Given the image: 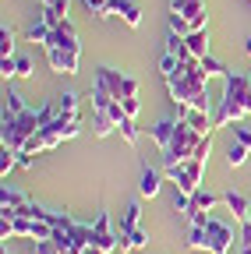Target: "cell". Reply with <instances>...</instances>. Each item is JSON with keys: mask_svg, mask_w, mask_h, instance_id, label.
<instances>
[{"mask_svg": "<svg viewBox=\"0 0 251 254\" xmlns=\"http://www.w3.org/2000/svg\"><path fill=\"white\" fill-rule=\"evenodd\" d=\"M248 92H251V81L248 74H227L223 78V99H219L212 120L216 127H230L244 117V103H248Z\"/></svg>", "mask_w": 251, "mask_h": 254, "instance_id": "cell-1", "label": "cell"}, {"mask_svg": "<svg viewBox=\"0 0 251 254\" xmlns=\"http://www.w3.org/2000/svg\"><path fill=\"white\" fill-rule=\"evenodd\" d=\"M39 134V110H28V113H4L0 117V141L4 148H14V152H25L28 138Z\"/></svg>", "mask_w": 251, "mask_h": 254, "instance_id": "cell-2", "label": "cell"}, {"mask_svg": "<svg viewBox=\"0 0 251 254\" xmlns=\"http://www.w3.org/2000/svg\"><path fill=\"white\" fill-rule=\"evenodd\" d=\"M198 145H202V134L180 117L177 127H173V141H170V148L163 152V170L184 163V159H195V148H198Z\"/></svg>", "mask_w": 251, "mask_h": 254, "instance_id": "cell-3", "label": "cell"}, {"mask_svg": "<svg viewBox=\"0 0 251 254\" xmlns=\"http://www.w3.org/2000/svg\"><path fill=\"white\" fill-rule=\"evenodd\" d=\"M163 177L173 180V187L184 190V194H195V190L202 187V180H205V163L202 159H184V163L163 170Z\"/></svg>", "mask_w": 251, "mask_h": 254, "instance_id": "cell-4", "label": "cell"}, {"mask_svg": "<svg viewBox=\"0 0 251 254\" xmlns=\"http://www.w3.org/2000/svg\"><path fill=\"white\" fill-rule=\"evenodd\" d=\"M96 81L110 88V95H113L117 103L135 99V95H138V78L124 74V71H113V67H99V71H96Z\"/></svg>", "mask_w": 251, "mask_h": 254, "instance_id": "cell-5", "label": "cell"}, {"mask_svg": "<svg viewBox=\"0 0 251 254\" xmlns=\"http://www.w3.org/2000/svg\"><path fill=\"white\" fill-rule=\"evenodd\" d=\"M205 233H209V254H230L234 251V226H230L227 219L209 215Z\"/></svg>", "mask_w": 251, "mask_h": 254, "instance_id": "cell-6", "label": "cell"}, {"mask_svg": "<svg viewBox=\"0 0 251 254\" xmlns=\"http://www.w3.org/2000/svg\"><path fill=\"white\" fill-rule=\"evenodd\" d=\"M170 11L180 14L187 25H191V32H202L209 25V14H205V4L202 0H170Z\"/></svg>", "mask_w": 251, "mask_h": 254, "instance_id": "cell-7", "label": "cell"}, {"mask_svg": "<svg viewBox=\"0 0 251 254\" xmlns=\"http://www.w3.org/2000/svg\"><path fill=\"white\" fill-rule=\"evenodd\" d=\"M92 244H96L99 251H106V254H113V251L120 247V233H113L110 215H106V212H99V215H96V222H92Z\"/></svg>", "mask_w": 251, "mask_h": 254, "instance_id": "cell-8", "label": "cell"}, {"mask_svg": "<svg viewBox=\"0 0 251 254\" xmlns=\"http://www.w3.org/2000/svg\"><path fill=\"white\" fill-rule=\"evenodd\" d=\"M46 46H60V50H68V53H82V43H78V28L71 25V21H60L57 28H53V36H50V43ZM43 46V50H46Z\"/></svg>", "mask_w": 251, "mask_h": 254, "instance_id": "cell-9", "label": "cell"}, {"mask_svg": "<svg viewBox=\"0 0 251 254\" xmlns=\"http://www.w3.org/2000/svg\"><path fill=\"white\" fill-rule=\"evenodd\" d=\"M46 60H50V67L57 74H78L82 53H68V50H60V46H46Z\"/></svg>", "mask_w": 251, "mask_h": 254, "instance_id": "cell-10", "label": "cell"}, {"mask_svg": "<svg viewBox=\"0 0 251 254\" xmlns=\"http://www.w3.org/2000/svg\"><path fill=\"white\" fill-rule=\"evenodd\" d=\"M120 18L128 28H138L142 25V7H138V0H110V18Z\"/></svg>", "mask_w": 251, "mask_h": 254, "instance_id": "cell-11", "label": "cell"}, {"mask_svg": "<svg viewBox=\"0 0 251 254\" xmlns=\"http://www.w3.org/2000/svg\"><path fill=\"white\" fill-rule=\"evenodd\" d=\"M160 187H163V173L156 170V166H149V163H142V177H138V194H142V198H156V194H160Z\"/></svg>", "mask_w": 251, "mask_h": 254, "instance_id": "cell-12", "label": "cell"}, {"mask_svg": "<svg viewBox=\"0 0 251 254\" xmlns=\"http://www.w3.org/2000/svg\"><path fill=\"white\" fill-rule=\"evenodd\" d=\"M57 117H64L71 124H82V106H78V95L75 92H64V95H57Z\"/></svg>", "mask_w": 251, "mask_h": 254, "instance_id": "cell-13", "label": "cell"}, {"mask_svg": "<svg viewBox=\"0 0 251 254\" xmlns=\"http://www.w3.org/2000/svg\"><path fill=\"white\" fill-rule=\"evenodd\" d=\"M180 117H184L187 124H191V127H195V131H198L202 138H209V134L216 131V120H212V113H205V110H184Z\"/></svg>", "mask_w": 251, "mask_h": 254, "instance_id": "cell-14", "label": "cell"}, {"mask_svg": "<svg viewBox=\"0 0 251 254\" xmlns=\"http://www.w3.org/2000/svg\"><path fill=\"white\" fill-rule=\"evenodd\" d=\"M173 127H177V120H160L156 127H149V138L160 145V152L170 148V141H173Z\"/></svg>", "mask_w": 251, "mask_h": 254, "instance_id": "cell-15", "label": "cell"}, {"mask_svg": "<svg viewBox=\"0 0 251 254\" xmlns=\"http://www.w3.org/2000/svg\"><path fill=\"white\" fill-rule=\"evenodd\" d=\"M88 99H92V113H110V106L117 103L113 95H110V88H106V85H99V81L92 85V92H88Z\"/></svg>", "mask_w": 251, "mask_h": 254, "instance_id": "cell-16", "label": "cell"}, {"mask_svg": "<svg viewBox=\"0 0 251 254\" xmlns=\"http://www.w3.org/2000/svg\"><path fill=\"white\" fill-rule=\"evenodd\" d=\"M184 43H187V53H191V57H198V60L209 57V32H205V28H202V32H191V36H184Z\"/></svg>", "mask_w": 251, "mask_h": 254, "instance_id": "cell-17", "label": "cell"}, {"mask_svg": "<svg viewBox=\"0 0 251 254\" xmlns=\"http://www.w3.org/2000/svg\"><path fill=\"white\" fill-rule=\"evenodd\" d=\"M223 201H227V208L234 212V219H248V208H251V201L241 194V190H227V194H223Z\"/></svg>", "mask_w": 251, "mask_h": 254, "instance_id": "cell-18", "label": "cell"}, {"mask_svg": "<svg viewBox=\"0 0 251 254\" xmlns=\"http://www.w3.org/2000/svg\"><path fill=\"white\" fill-rule=\"evenodd\" d=\"M149 247V233L145 230H131V233H120V251H145Z\"/></svg>", "mask_w": 251, "mask_h": 254, "instance_id": "cell-19", "label": "cell"}, {"mask_svg": "<svg viewBox=\"0 0 251 254\" xmlns=\"http://www.w3.org/2000/svg\"><path fill=\"white\" fill-rule=\"evenodd\" d=\"M25 36H28V43H39V46H46V43H50V36H53V25H46L43 18H36L32 25H28V32H25Z\"/></svg>", "mask_w": 251, "mask_h": 254, "instance_id": "cell-20", "label": "cell"}, {"mask_svg": "<svg viewBox=\"0 0 251 254\" xmlns=\"http://www.w3.org/2000/svg\"><path fill=\"white\" fill-rule=\"evenodd\" d=\"M216 205H219V198L212 194V190H205V187H198L195 194H191V208L195 212H212Z\"/></svg>", "mask_w": 251, "mask_h": 254, "instance_id": "cell-21", "label": "cell"}, {"mask_svg": "<svg viewBox=\"0 0 251 254\" xmlns=\"http://www.w3.org/2000/svg\"><path fill=\"white\" fill-rule=\"evenodd\" d=\"M11 230H14V237L36 240V219H28V215H18V219H11Z\"/></svg>", "mask_w": 251, "mask_h": 254, "instance_id": "cell-22", "label": "cell"}, {"mask_svg": "<svg viewBox=\"0 0 251 254\" xmlns=\"http://www.w3.org/2000/svg\"><path fill=\"white\" fill-rule=\"evenodd\" d=\"M138 219H142V205H138V201H131L128 208H124V219H120V233H131V230H138Z\"/></svg>", "mask_w": 251, "mask_h": 254, "instance_id": "cell-23", "label": "cell"}, {"mask_svg": "<svg viewBox=\"0 0 251 254\" xmlns=\"http://www.w3.org/2000/svg\"><path fill=\"white\" fill-rule=\"evenodd\" d=\"M184 244L191 247V251H209V233H205V226H191Z\"/></svg>", "mask_w": 251, "mask_h": 254, "instance_id": "cell-24", "label": "cell"}, {"mask_svg": "<svg viewBox=\"0 0 251 254\" xmlns=\"http://www.w3.org/2000/svg\"><path fill=\"white\" fill-rule=\"evenodd\" d=\"M202 71H205V78H227V74H230L227 64L216 60V57H205V60H202Z\"/></svg>", "mask_w": 251, "mask_h": 254, "instance_id": "cell-25", "label": "cell"}, {"mask_svg": "<svg viewBox=\"0 0 251 254\" xmlns=\"http://www.w3.org/2000/svg\"><path fill=\"white\" fill-rule=\"evenodd\" d=\"M113 127H117V124H113L106 113H92V134H96V138H106Z\"/></svg>", "mask_w": 251, "mask_h": 254, "instance_id": "cell-26", "label": "cell"}, {"mask_svg": "<svg viewBox=\"0 0 251 254\" xmlns=\"http://www.w3.org/2000/svg\"><path fill=\"white\" fill-rule=\"evenodd\" d=\"M248 155H251V148H244V145H237V141H234V145L227 148V163L237 170V166H244V163H248Z\"/></svg>", "mask_w": 251, "mask_h": 254, "instance_id": "cell-27", "label": "cell"}, {"mask_svg": "<svg viewBox=\"0 0 251 254\" xmlns=\"http://www.w3.org/2000/svg\"><path fill=\"white\" fill-rule=\"evenodd\" d=\"M4 113H14V117H18V113H28V106L21 103V95H18L14 88H7V95H4Z\"/></svg>", "mask_w": 251, "mask_h": 254, "instance_id": "cell-28", "label": "cell"}, {"mask_svg": "<svg viewBox=\"0 0 251 254\" xmlns=\"http://www.w3.org/2000/svg\"><path fill=\"white\" fill-rule=\"evenodd\" d=\"M18 166V152L14 148H0V177L7 180V173Z\"/></svg>", "mask_w": 251, "mask_h": 254, "instance_id": "cell-29", "label": "cell"}, {"mask_svg": "<svg viewBox=\"0 0 251 254\" xmlns=\"http://www.w3.org/2000/svg\"><path fill=\"white\" fill-rule=\"evenodd\" d=\"M117 131H120V138L128 141V145H135V141H138V124H135L131 117H128V120H120V124H117Z\"/></svg>", "mask_w": 251, "mask_h": 254, "instance_id": "cell-30", "label": "cell"}, {"mask_svg": "<svg viewBox=\"0 0 251 254\" xmlns=\"http://www.w3.org/2000/svg\"><path fill=\"white\" fill-rule=\"evenodd\" d=\"M14 39H18L14 28H7V25L0 28V53H4V57H14Z\"/></svg>", "mask_w": 251, "mask_h": 254, "instance_id": "cell-31", "label": "cell"}, {"mask_svg": "<svg viewBox=\"0 0 251 254\" xmlns=\"http://www.w3.org/2000/svg\"><path fill=\"white\" fill-rule=\"evenodd\" d=\"M85 11L88 14H96V18H110V0H82Z\"/></svg>", "mask_w": 251, "mask_h": 254, "instance_id": "cell-32", "label": "cell"}, {"mask_svg": "<svg viewBox=\"0 0 251 254\" xmlns=\"http://www.w3.org/2000/svg\"><path fill=\"white\" fill-rule=\"evenodd\" d=\"M173 212H180V215L191 212V194H184V190H173Z\"/></svg>", "mask_w": 251, "mask_h": 254, "instance_id": "cell-33", "label": "cell"}, {"mask_svg": "<svg viewBox=\"0 0 251 254\" xmlns=\"http://www.w3.org/2000/svg\"><path fill=\"white\" fill-rule=\"evenodd\" d=\"M0 78H4V81L18 78V67H14V57H0Z\"/></svg>", "mask_w": 251, "mask_h": 254, "instance_id": "cell-34", "label": "cell"}, {"mask_svg": "<svg viewBox=\"0 0 251 254\" xmlns=\"http://www.w3.org/2000/svg\"><path fill=\"white\" fill-rule=\"evenodd\" d=\"M173 71H177V57H173V53H163V57H160V74L167 78V74H173Z\"/></svg>", "mask_w": 251, "mask_h": 254, "instance_id": "cell-35", "label": "cell"}, {"mask_svg": "<svg viewBox=\"0 0 251 254\" xmlns=\"http://www.w3.org/2000/svg\"><path fill=\"white\" fill-rule=\"evenodd\" d=\"M14 67H18V78H32V74H36L28 57H14Z\"/></svg>", "mask_w": 251, "mask_h": 254, "instance_id": "cell-36", "label": "cell"}, {"mask_svg": "<svg viewBox=\"0 0 251 254\" xmlns=\"http://www.w3.org/2000/svg\"><path fill=\"white\" fill-rule=\"evenodd\" d=\"M120 106H124V113H128L131 120H138V113H142V99H138V95H135V99H124Z\"/></svg>", "mask_w": 251, "mask_h": 254, "instance_id": "cell-37", "label": "cell"}, {"mask_svg": "<svg viewBox=\"0 0 251 254\" xmlns=\"http://www.w3.org/2000/svg\"><path fill=\"white\" fill-rule=\"evenodd\" d=\"M234 141L244 145V148H251V131H248V127H241V124H234Z\"/></svg>", "mask_w": 251, "mask_h": 254, "instance_id": "cell-38", "label": "cell"}, {"mask_svg": "<svg viewBox=\"0 0 251 254\" xmlns=\"http://www.w3.org/2000/svg\"><path fill=\"white\" fill-rule=\"evenodd\" d=\"M209 152H212V134L202 138V145L195 148V159H202V163H209Z\"/></svg>", "mask_w": 251, "mask_h": 254, "instance_id": "cell-39", "label": "cell"}, {"mask_svg": "<svg viewBox=\"0 0 251 254\" xmlns=\"http://www.w3.org/2000/svg\"><path fill=\"white\" fill-rule=\"evenodd\" d=\"M36 254H60V247L53 240H36Z\"/></svg>", "mask_w": 251, "mask_h": 254, "instance_id": "cell-40", "label": "cell"}, {"mask_svg": "<svg viewBox=\"0 0 251 254\" xmlns=\"http://www.w3.org/2000/svg\"><path fill=\"white\" fill-rule=\"evenodd\" d=\"M187 222H191V226H205V222H209V212H187Z\"/></svg>", "mask_w": 251, "mask_h": 254, "instance_id": "cell-41", "label": "cell"}, {"mask_svg": "<svg viewBox=\"0 0 251 254\" xmlns=\"http://www.w3.org/2000/svg\"><path fill=\"white\" fill-rule=\"evenodd\" d=\"M32 163H36L32 152H18V166H21V170H32Z\"/></svg>", "mask_w": 251, "mask_h": 254, "instance_id": "cell-42", "label": "cell"}, {"mask_svg": "<svg viewBox=\"0 0 251 254\" xmlns=\"http://www.w3.org/2000/svg\"><path fill=\"white\" fill-rule=\"evenodd\" d=\"M241 244H251V222H241Z\"/></svg>", "mask_w": 251, "mask_h": 254, "instance_id": "cell-43", "label": "cell"}, {"mask_svg": "<svg viewBox=\"0 0 251 254\" xmlns=\"http://www.w3.org/2000/svg\"><path fill=\"white\" fill-rule=\"evenodd\" d=\"M82 254H106V251H99V247H96V244H88V247H85V251H82Z\"/></svg>", "mask_w": 251, "mask_h": 254, "instance_id": "cell-44", "label": "cell"}, {"mask_svg": "<svg viewBox=\"0 0 251 254\" xmlns=\"http://www.w3.org/2000/svg\"><path fill=\"white\" fill-rule=\"evenodd\" d=\"M244 117H251V92H248V103H244Z\"/></svg>", "mask_w": 251, "mask_h": 254, "instance_id": "cell-45", "label": "cell"}, {"mask_svg": "<svg viewBox=\"0 0 251 254\" xmlns=\"http://www.w3.org/2000/svg\"><path fill=\"white\" fill-rule=\"evenodd\" d=\"M244 53H248V57H251V36H248V39H244Z\"/></svg>", "mask_w": 251, "mask_h": 254, "instance_id": "cell-46", "label": "cell"}, {"mask_svg": "<svg viewBox=\"0 0 251 254\" xmlns=\"http://www.w3.org/2000/svg\"><path fill=\"white\" fill-rule=\"evenodd\" d=\"M237 254H251V244H244V247H241V251H237Z\"/></svg>", "mask_w": 251, "mask_h": 254, "instance_id": "cell-47", "label": "cell"}, {"mask_svg": "<svg viewBox=\"0 0 251 254\" xmlns=\"http://www.w3.org/2000/svg\"><path fill=\"white\" fill-rule=\"evenodd\" d=\"M50 4H57V0H43V7H50Z\"/></svg>", "mask_w": 251, "mask_h": 254, "instance_id": "cell-48", "label": "cell"}, {"mask_svg": "<svg viewBox=\"0 0 251 254\" xmlns=\"http://www.w3.org/2000/svg\"><path fill=\"white\" fill-rule=\"evenodd\" d=\"M0 254H7V244H4V247H0Z\"/></svg>", "mask_w": 251, "mask_h": 254, "instance_id": "cell-49", "label": "cell"}, {"mask_svg": "<svg viewBox=\"0 0 251 254\" xmlns=\"http://www.w3.org/2000/svg\"><path fill=\"white\" fill-rule=\"evenodd\" d=\"M244 222H251V208H248V219H244Z\"/></svg>", "mask_w": 251, "mask_h": 254, "instance_id": "cell-50", "label": "cell"}, {"mask_svg": "<svg viewBox=\"0 0 251 254\" xmlns=\"http://www.w3.org/2000/svg\"><path fill=\"white\" fill-rule=\"evenodd\" d=\"M248 81H251V71H248Z\"/></svg>", "mask_w": 251, "mask_h": 254, "instance_id": "cell-51", "label": "cell"}]
</instances>
